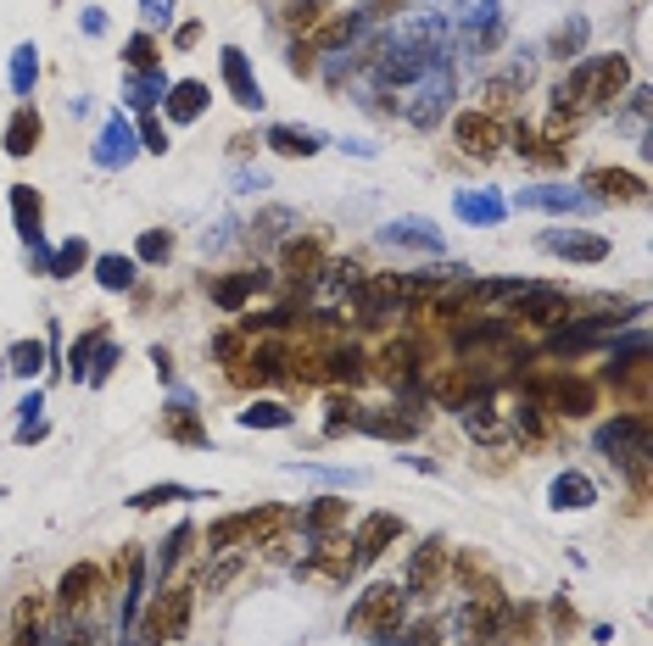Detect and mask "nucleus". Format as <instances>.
<instances>
[{
  "label": "nucleus",
  "mask_w": 653,
  "mask_h": 646,
  "mask_svg": "<svg viewBox=\"0 0 653 646\" xmlns=\"http://www.w3.org/2000/svg\"><path fill=\"white\" fill-rule=\"evenodd\" d=\"M96 591H101V569H96V563H78V569L62 574V607H67V613H73V607H90Z\"/></svg>",
  "instance_id": "nucleus-14"
},
{
  "label": "nucleus",
  "mask_w": 653,
  "mask_h": 646,
  "mask_svg": "<svg viewBox=\"0 0 653 646\" xmlns=\"http://www.w3.org/2000/svg\"><path fill=\"white\" fill-rule=\"evenodd\" d=\"M129 62H134V67H151V62H156V45H151L145 34H140V40H129Z\"/></svg>",
  "instance_id": "nucleus-27"
},
{
  "label": "nucleus",
  "mask_w": 653,
  "mask_h": 646,
  "mask_svg": "<svg viewBox=\"0 0 653 646\" xmlns=\"http://www.w3.org/2000/svg\"><path fill=\"white\" fill-rule=\"evenodd\" d=\"M442 580H447V546H442V540H425V546L414 551V563H407V591L431 596Z\"/></svg>",
  "instance_id": "nucleus-7"
},
{
  "label": "nucleus",
  "mask_w": 653,
  "mask_h": 646,
  "mask_svg": "<svg viewBox=\"0 0 653 646\" xmlns=\"http://www.w3.org/2000/svg\"><path fill=\"white\" fill-rule=\"evenodd\" d=\"M402 624V591L396 585H369L363 602L352 607V635H391Z\"/></svg>",
  "instance_id": "nucleus-3"
},
{
  "label": "nucleus",
  "mask_w": 653,
  "mask_h": 646,
  "mask_svg": "<svg viewBox=\"0 0 653 646\" xmlns=\"http://www.w3.org/2000/svg\"><path fill=\"white\" fill-rule=\"evenodd\" d=\"M514 318L520 324H536V329H558V324H569V296H558V291H525L514 302Z\"/></svg>",
  "instance_id": "nucleus-6"
},
{
  "label": "nucleus",
  "mask_w": 653,
  "mask_h": 646,
  "mask_svg": "<svg viewBox=\"0 0 653 646\" xmlns=\"http://www.w3.org/2000/svg\"><path fill=\"white\" fill-rule=\"evenodd\" d=\"M553 496H558V507H587V502H592V485H587L581 474H564V480L553 485Z\"/></svg>",
  "instance_id": "nucleus-20"
},
{
  "label": "nucleus",
  "mask_w": 653,
  "mask_h": 646,
  "mask_svg": "<svg viewBox=\"0 0 653 646\" xmlns=\"http://www.w3.org/2000/svg\"><path fill=\"white\" fill-rule=\"evenodd\" d=\"M363 429H374V435H396V440H407V435H420V424L414 418H358Z\"/></svg>",
  "instance_id": "nucleus-22"
},
{
  "label": "nucleus",
  "mask_w": 653,
  "mask_h": 646,
  "mask_svg": "<svg viewBox=\"0 0 653 646\" xmlns=\"http://www.w3.org/2000/svg\"><path fill=\"white\" fill-rule=\"evenodd\" d=\"M263 285H269V273H263V267H240V273H224V280H213L207 291H213V302H218V307H229V313H235V307H247Z\"/></svg>",
  "instance_id": "nucleus-9"
},
{
  "label": "nucleus",
  "mask_w": 653,
  "mask_h": 646,
  "mask_svg": "<svg viewBox=\"0 0 653 646\" xmlns=\"http://www.w3.org/2000/svg\"><path fill=\"white\" fill-rule=\"evenodd\" d=\"M587 190L603 196V201H636L642 196V178L636 173H620V167H592L587 173Z\"/></svg>",
  "instance_id": "nucleus-12"
},
{
  "label": "nucleus",
  "mask_w": 653,
  "mask_h": 646,
  "mask_svg": "<svg viewBox=\"0 0 653 646\" xmlns=\"http://www.w3.org/2000/svg\"><path fill=\"white\" fill-rule=\"evenodd\" d=\"M414 340H396V346H385L380 357H374V374H385V380H402L407 374V368H414Z\"/></svg>",
  "instance_id": "nucleus-16"
},
{
  "label": "nucleus",
  "mask_w": 653,
  "mask_h": 646,
  "mask_svg": "<svg viewBox=\"0 0 653 646\" xmlns=\"http://www.w3.org/2000/svg\"><path fill=\"white\" fill-rule=\"evenodd\" d=\"M625 78H631L625 56H592V62H581L576 73L558 84V96H553V107H558L553 134H564V123H576V118L592 112V107H609L620 89H625Z\"/></svg>",
  "instance_id": "nucleus-1"
},
{
  "label": "nucleus",
  "mask_w": 653,
  "mask_h": 646,
  "mask_svg": "<svg viewBox=\"0 0 653 646\" xmlns=\"http://www.w3.org/2000/svg\"><path fill=\"white\" fill-rule=\"evenodd\" d=\"M280 273H285L291 285H313L318 273H324V245H318L313 234H307V240H291V245H285V262H280Z\"/></svg>",
  "instance_id": "nucleus-11"
},
{
  "label": "nucleus",
  "mask_w": 653,
  "mask_h": 646,
  "mask_svg": "<svg viewBox=\"0 0 653 646\" xmlns=\"http://www.w3.org/2000/svg\"><path fill=\"white\" fill-rule=\"evenodd\" d=\"M202 96H207L202 84H179V89H174V118H196V112H202Z\"/></svg>",
  "instance_id": "nucleus-23"
},
{
  "label": "nucleus",
  "mask_w": 653,
  "mask_h": 646,
  "mask_svg": "<svg viewBox=\"0 0 653 646\" xmlns=\"http://www.w3.org/2000/svg\"><path fill=\"white\" fill-rule=\"evenodd\" d=\"M34 629H40V602H18V618H12V646H34Z\"/></svg>",
  "instance_id": "nucleus-19"
},
{
  "label": "nucleus",
  "mask_w": 653,
  "mask_h": 646,
  "mask_svg": "<svg viewBox=\"0 0 653 646\" xmlns=\"http://www.w3.org/2000/svg\"><path fill=\"white\" fill-rule=\"evenodd\" d=\"M553 256H569V262H603L609 256V240H592V234H569V229H553L542 240Z\"/></svg>",
  "instance_id": "nucleus-13"
},
{
  "label": "nucleus",
  "mask_w": 653,
  "mask_h": 646,
  "mask_svg": "<svg viewBox=\"0 0 653 646\" xmlns=\"http://www.w3.org/2000/svg\"><path fill=\"white\" fill-rule=\"evenodd\" d=\"M396 535H402V518H396V513H374V518H363V529H358V540H352V546H358V551H352V569H358V563H374Z\"/></svg>",
  "instance_id": "nucleus-10"
},
{
  "label": "nucleus",
  "mask_w": 653,
  "mask_h": 646,
  "mask_svg": "<svg viewBox=\"0 0 653 646\" xmlns=\"http://www.w3.org/2000/svg\"><path fill=\"white\" fill-rule=\"evenodd\" d=\"M598 446L614 451V457H625V463H631V457H647V418H642V413H620V418L598 435Z\"/></svg>",
  "instance_id": "nucleus-5"
},
{
  "label": "nucleus",
  "mask_w": 653,
  "mask_h": 646,
  "mask_svg": "<svg viewBox=\"0 0 653 646\" xmlns=\"http://www.w3.org/2000/svg\"><path fill=\"white\" fill-rule=\"evenodd\" d=\"M453 134H458V145L469 151V156H498V145H503V129L492 123V118H486V112H464L458 123H453Z\"/></svg>",
  "instance_id": "nucleus-8"
},
{
  "label": "nucleus",
  "mask_w": 653,
  "mask_h": 646,
  "mask_svg": "<svg viewBox=\"0 0 653 646\" xmlns=\"http://www.w3.org/2000/svg\"><path fill=\"white\" fill-rule=\"evenodd\" d=\"M168 251H174V240H168V234H145V245H140V256H151V262H162Z\"/></svg>",
  "instance_id": "nucleus-28"
},
{
  "label": "nucleus",
  "mask_w": 653,
  "mask_h": 646,
  "mask_svg": "<svg viewBox=\"0 0 653 646\" xmlns=\"http://www.w3.org/2000/svg\"><path fill=\"white\" fill-rule=\"evenodd\" d=\"M520 156H531V162H542V167H558V162H564V151H553V140L536 134V129H520Z\"/></svg>",
  "instance_id": "nucleus-17"
},
{
  "label": "nucleus",
  "mask_w": 653,
  "mask_h": 646,
  "mask_svg": "<svg viewBox=\"0 0 653 646\" xmlns=\"http://www.w3.org/2000/svg\"><path fill=\"white\" fill-rule=\"evenodd\" d=\"M129 280H134V262H123V256H107V262H101V285L123 291Z\"/></svg>",
  "instance_id": "nucleus-24"
},
{
  "label": "nucleus",
  "mask_w": 653,
  "mask_h": 646,
  "mask_svg": "<svg viewBox=\"0 0 653 646\" xmlns=\"http://www.w3.org/2000/svg\"><path fill=\"white\" fill-rule=\"evenodd\" d=\"M185 624H191V591H185V585H174L168 596H162V602L151 607V618H145V640H179V635H185Z\"/></svg>",
  "instance_id": "nucleus-4"
},
{
  "label": "nucleus",
  "mask_w": 653,
  "mask_h": 646,
  "mask_svg": "<svg viewBox=\"0 0 653 646\" xmlns=\"http://www.w3.org/2000/svg\"><path fill=\"white\" fill-rule=\"evenodd\" d=\"M531 391L547 402V413L558 418H587L598 407V385L581 374H553V380H531Z\"/></svg>",
  "instance_id": "nucleus-2"
},
{
  "label": "nucleus",
  "mask_w": 653,
  "mask_h": 646,
  "mask_svg": "<svg viewBox=\"0 0 653 646\" xmlns=\"http://www.w3.org/2000/svg\"><path fill=\"white\" fill-rule=\"evenodd\" d=\"M285 23H291V29H313V23H318V0H291Z\"/></svg>",
  "instance_id": "nucleus-26"
},
{
  "label": "nucleus",
  "mask_w": 653,
  "mask_h": 646,
  "mask_svg": "<svg viewBox=\"0 0 653 646\" xmlns=\"http://www.w3.org/2000/svg\"><path fill=\"white\" fill-rule=\"evenodd\" d=\"M269 145L285 151V156H313V151H318V140H313V134H296V129H274Z\"/></svg>",
  "instance_id": "nucleus-21"
},
{
  "label": "nucleus",
  "mask_w": 653,
  "mask_h": 646,
  "mask_svg": "<svg viewBox=\"0 0 653 646\" xmlns=\"http://www.w3.org/2000/svg\"><path fill=\"white\" fill-rule=\"evenodd\" d=\"M162 429H168L174 440H185V446H202V440H207V429H202V418H191L185 407H174L168 418H162Z\"/></svg>",
  "instance_id": "nucleus-18"
},
{
  "label": "nucleus",
  "mask_w": 653,
  "mask_h": 646,
  "mask_svg": "<svg viewBox=\"0 0 653 646\" xmlns=\"http://www.w3.org/2000/svg\"><path fill=\"white\" fill-rule=\"evenodd\" d=\"M247 424H285V413H280V407H252Z\"/></svg>",
  "instance_id": "nucleus-29"
},
{
  "label": "nucleus",
  "mask_w": 653,
  "mask_h": 646,
  "mask_svg": "<svg viewBox=\"0 0 653 646\" xmlns=\"http://www.w3.org/2000/svg\"><path fill=\"white\" fill-rule=\"evenodd\" d=\"M341 518H347V502H318V507L307 513V524H313V529H336Z\"/></svg>",
  "instance_id": "nucleus-25"
},
{
  "label": "nucleus",
  "mask_w": 653,
  "mask_h": 646,
  "mask_svg": "<svg viewBox=\"0 0 653 646\" xmlns=\"http://www.w3.org/2000/svg\"><path fill=\"white\" fill-rule=\"evenodd\" d=\"M34 145H40V112L23 107V112L12 118V129H7V151H12V156H29Z\"/></svg>",
  "instance_id": "nucleus-15"
}]
</instances>
